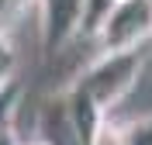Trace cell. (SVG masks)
<instances>
[{"label":"cell","mask_w":152,"mask_h":145,"mask_svg":"<svg viewBox=\"0 0 152 145\" xmlns=\"http://www.w3.org/2000/svg\"><path fill=\"white\" fill-rule=\"evenodd\" d=\"M97 52H135L152 45V7L149 0H118V7L94 31Z\"/></svg>","instance_id":"2"},{"label":"cell","mask_w":152,"mask_h":145,"mask_svg":"<svg viewBox=\"0 0 152 145\" xmlns=\"http://www.w3.org/2000/svg\"><path fill=\"white\" fill-rule=\"evenodd\" d=\"M149 48H135V52H97L94 62H86V66L73 76L69 87H76L80 93H86L90 104H94L100 114L111 117L114 111L124 104V97L132 93V87L138 83V73H142V66H145Z\"/></svg>","instance_id":"1"},{"label":"cell","mask_w":152,"mask_h":145,"mask_svg":"<svg viewBox=\"0 0 152 145\" xmlns=\"http://www.w3.org/2000/svg\"><path fill=\"white\" fill-rule=\"evenodd\" d=\"M18 79V45L10 31H0V87Z\"/></svg>","instance_id":"5"},{"label":"cell","mask_w":152,"mask_h":145,"mask_svg":"<svg viewBox=\"0 0 152 145\" xmlns=\"http://www.w3.org/2000/svg\"><path fill=\"white\" fill-rule=\"evenodd\" d=\"M21 145H42V142H38V138H31V142H21Z\"/></svg>","instance_id":"9"},{"label":"cell","mask_w":152,"mask_h":145,"mask_svg":"<svg viewBox=\"0 0 152 145\" xmlns=\"http://www.w3.org/2000/svg\"><path fill=\"white\" fill-rule=\"evenodd\" d=\"M118 7V0H86L83 7V24H80V38H94V31L100 28V21Z\"/></svg>","instance_id":"4"},{"label":"cell","mask_w":152,"mask_h":145,"mask_svg":"<svg viewBox=\"0 0 152 145\" xmlns=\"http://www.w3.org/2000/svg\"><path fill=\"white\" fill-rule=\"evenodd\" d=\"M86 145H128V125L107 117V121H100V128L90 135Z\"/></svg>","instance_id":"6"},{"label":"cell","mask_w":152,"mask_h":145,"mask_svg":"<svg viewBox=\"0 0 152 145\" xmlns=\"http://www.w3.org/2000/svg\"><path fill=\"white\" fill-rule=\"evenodd\" d=\"M35 0H0V31H10V21L18 17L21 10H28Z\"/></svg>","instance_id":"7"},{"label":"cell","mask_w":152,"mask_h":145,"mask_svg":"<svg viewBox=\"0 0 152 145\" xmlns=\"http://www.w3.org/2000/svg\"><path fill=\"white\" fill-rule=\"evenodd\" d=\"M149 7H152V0H149Z\"/></svg>","instance_id":"10"},{"label":"cell","mask_w":152,"mask_h":145,"mask_svg":"<svg viewBox=\"0 0 152 145\" xmlns=\"http://www.w3.org/2000/svg\"><path fill=\"white\" fill-rule=\"evenodd\" d=\"M0 145H21V135H18V125L7 128L4 135H0Z\"/></svg>","instance_id":"8"},{"label":"cell","mask_w":152,"mask_h":145,"mask_svg":"<svg viewBox=\"0 0 152 145\" xmlns=\"http://www.w3.org/2000/svg\"><path fill=\"white\" fill-rule=\"evenodd\" d=\"M31 7H35L38 42L45 48V55H59L73 42H80L86 0H35Z\"/></svg>","instance_id":"3"}]
</instances>
